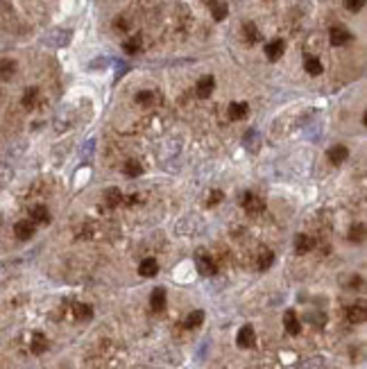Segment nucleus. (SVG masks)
Instances as JSON below:
<instances>
[{
  "label": "nucleus",
  "mask_w": 367,
  "mask_h": 369,
  "mask_svg": "<svg viewBox=\"0 0 367 369\" xmlns=\"http://www.w3.org/2000/svg\"><path fill=\"white\" fill-rule=\"evenodd\" d=\"M70 39H72V32H70V30L57 28V30H50V32L45 34L43 41L48 43V46H52V48H66L68 43H70Z\"/></svg>",
  "instance_id": "nucleus-1"
},
{
  "label": "nucleus",
  "mask_w": 367,
  "mask_h": 369,
  "mask_svg": "<svg viewBox=\"0 0 367 369\" xmlns=\"http://www.w3.org/2000/svg\"><path fill=\"white\" fill-rule=\"evenodd\" d=\"M195 265H197V272L202 274V276H213V274L217 272L215 260H213L211 254H206V251H197V254H195Z\"/></svg>",
  "instance_id": "nucleus-2"
},
{
  "label": "nucleus",
  "mask_w": 367,
  "mask_h": 369,
  "mask_svg": "<svg viewBox=\"0 0 367 369\" xmlns=\"http://www.w3.org/2000/svg\"><path fill=\"white\" fill-rule=\"evenodd\" d=\"M240 202H243V209L247 211L249 215H258L263 209H265V204L261 202V197H256L252 191H245L243 193V200H240Z\"/></svg>",
  "instance_id": "nucleus-3"
},
{
  "label": "nucleus",
  "mask_w": 367,
  "mask_h": 369,
  "mask_svg": "<svg viewBox=\"0 0 367 369\" xmlns=\"http://www.w3.org/2000/svg\"><path fill=\"white\" fill-rule=\"evenodd\" d=\"M236 344H238L240 349H252V346L256 344V331H254V326L245 324L238 331V335H236Z\"/></svg>",
  "instance_id": "nucleus-4"
},
{
  "label": "nucleus",
  "mask_w": 367,
  "mask_h": 369,
  "mask_svg": "<svg viewBox=\"0 0 367 369\" xmlns=\"http://www.w3.org/2000/svg\"><path fill=\"white\" fill-rule=\"evenodd\" d=\"M36 231V224L32 220H21V222L14 224V233H16L18 240H30Z\"/></svg>",
  "instance_id": "nucleus-5"
},
{
  "label": "nucleus",
  "mask_w": 367,
  "mask_h": 369,
  "mask_svg": "<svg viewBox=\"0 0 367 369\" xmlns=\"http://www.w3.org/2000/svg\"><path fill=\"white\" fill-rule=\"evenodd\" d=\"M213 88H215V79H213L211 75H204V77H199V82L195 84V93H197V98H202V100L211 98Z\"/></svg>",
  "instance_id": "nucleus-6"
},
{
  "label": "nucleus",
  "mask_w": 367,
  "mask_h": 369,
  "mask_svg": "<svg viewBox=\"0 0 367 369\" xmlns=\"http://www.w3.org/2000/svg\"><path fill=\"white\" fill-rule=\"evenodd\" d=\"M329 41H331V46H344V43L351 41V32H349L347 28H342V25L331 28L329 30Z\"/></svg>",
  "instance_id": "nucleus-7"
},
{
  "label": "nucleus",
  "mask_w": 367,
  "mask_h": 369,
  "mask_svg": "<svg viewBox=\"0 0 367 369\" xmlns=\"http://www.w3.org/2000/svg\"><path fill=\"white\" fill-rule=\"evenodd\" d=\"M283 326H285V331H288L290 335H299V333H302V322H299L297 313H295L292 308H288L283 313Z\"/></svg>",
  "instance_id": "nucleus-8"
},
{
  "label": "nucleus",
  "mask_w": 367,
  "mask_h": 369,
  "mask_svg": "<svg viewBox=\"0 0 367 369\" xmlns=\"http://www.w3.org/2000/svg\"><path fill=\"white\" fill-rule=\"evenodd\" d=\"M347 319L351 324H362L367 319V308H365V304L362 301H358V304H353V306H349L347 308Z\"/></svg>",
  "instance_id": "nucleus-9"
},
{
  "label": "nucleus",
  "mask_w": 367,
  "mask_h": 369,
  "mask_svg": "<svg viewBox=\"0 0 367 369\" xmlns=\"http://www.w3.org/2000/svg\"><path fill=\"white\" fill-rule=\"evenodd\" d=\"M227 114H229V120H234V123L245 120L249 116V105H247V102H231Z\"/></svg>",
  "instance_id": "nucleus-10"
},
{
  "label": "nucleus",
  "mask_w": 367,
  "mask_h": 369,
  "mask_svg": "<svg viewBox=\"0 0 367 369\" xmlns=\"http://www.w3.org/2000/svg\"><path fill=\"white\" fill-rule=\"evenodd\" d=\"M283 50H285L283 39H274V41H270L265 46V57L270 61H276V59H281V57H283Z\"/></svg>",
  "instance_id": "nucleus-11"
},
{
  "label": "nucleus",
  "mask_w": 367,
  "mask_h": 369,
  "mask_svg": "<svg viewBox=\"0 0 367 369\" xmlns=\"http://www.w3.org/2000/svg\"><path fill=\"white\" fill-rule=\"evenodd\" d=\"M326 156H329V161L333 165H342L344 161H347V156H349V150L344 145H333V147H329Z\"/></svg>",
  "instance_id": "nucleus-12"
},
{
  "label": "nucleus",
  "mask_w": 367,
  "mask_h": 369,
  "mask_svg": "<svg viewBox=\"0 0 367 369\" xmlns=\"http://www.w3.org/2000/svg\"><path fill=\"white\" fill-rule=\"evenodd\" d=\"M243 145L247 152H252V154H256L258 147H261V136H258L256 129H249L247 134L243 136Z\"/></svg>",
  "instance_id": "nucleus-13"
},
{
  "label": "nucleus",
  "mask_w": 367,
  "mask_h": 369,
  "mask_svg": "<svg viewBox=\"0 0 367 369\" xmlns=\"http://www.w3.org/2000/svg\"><path fill=\"white\" fill-rule=\"evenodd\" d=\"M138 274H140V276H145V279L157 276V274H159V263H157V258H145V260H140Z\"/></svg>",
  "instance_id": "nucleus-14"
},
{
  "label": "nucleus",
  "mask_w": 367,
  "mask_h": 369,
  "mask_svg": "<svg viewBox=\"0 0 367 369\" xmlns=\"http://www.w3.org/2000/svg\"><path fill=\"white\" fill-rule=\"evenodd\" d=\"M313 247H315V240H313L308 233H299V236L295 238V251H297V254H308Z\"/></svg>",
  "instance_id": "nucleus-15"
},
{
  "label": "nucleus",
  "mask_w": 367,
  "mask_h": 369,
  "mask_svg": "<svg viewBox=\"0 0 367 369\" xmlns=\"http://www.w3.org/2000/svg\"><path fill=\"white\" fill-rule=\"evenodd\" d=\"M30 220H32L34 224H48V222H50V211H48V206H43V204L34 206V209L30 211Z\"/></svg>",
  "instance_id": "nucleus-16"
},
{
  "label": "nucleus",
  "mask_w": 367,
  "mask_h": 369,
  "mask_svg": "<svg viewBox=\"0 0 367 369\" xmlns=\"http://www.w3.org/2000/svg\"><path fill=\"white\" fill-rule=\"evenodd\" d=\"M150 306H152V310L166 308V288H154L150 295Z\"/></svg>",
  "instance_id": "nucleus-17"
},
{
  "label": "nucleus",
  "mask_w": 367,
  "mask_h": 369,
  "mask_svg": "<svg viewBox=\"0 0 367 369\" xmlns=\"http://www.w3.org/2000/svg\"><path fill=\"white\" fill-rule=\"evenodd\" d=\"M208 10H211V14L215 21H225L227 14H229V7H227L222 0H208Z\"/></svg>",
  "instance_id": "nucleus-18"
},
{
  "label": "nucleus",
  "mask_w": 367,
  "mask_h": 369,
  "mask_svg": "<svg viewBox=\"0 0 367 369\" xmlns=\"http://www.w3.org/2000/svg\"><path fill=\"white\" fill-rule=\"evenodd\" d=\"M16 75V61L14 59H3L0 61V82H9Z\"/></svg>",
  "instance_id": "nucleus-19"
},
{
  "label": "nucleus",
  "mask_w": 367,
  "mask_h": 369,
  "mask_svg": "<svg viewBox=\"0 0 367 369\" xmlns=\"http://www.w3.org/2000/svg\"><path fill=\"white\" fill-rule=\"evenodd\" d=\"M72 315H75V319H80V322H89V319L93 317V308H91L89 304H75Z\"/></svg>",
  "instance_id": "nucleus-20"
},
{
  "label": "nucleus",
  "mask_w": 367,
  "mask_h": 369,
  "mask_svg": "<svg viewBox=\"0 0 367 369\" xmlns=\"http://www.w3.org/2000/svg\"><path fill=\"white\" fill-rule=\"evenodd\" d=\"M125 200L120 193V188H109L107 193H104V202H107V206H111V209H116V206H120V202Z\"/></svg>",
  "instance_id": "nucleus-21"
},
{
  "label": "nucleus",
  "mask_w": 367,
  "mask_h": 369,
  "mask_svg": "<svg viewBox=\"0 0 367 369\" xmlns=\"http://www.w3.org/2000/svg\"><path fill=\"white\" fill-rule=\"evenodd\" d=\"M304 68H306L308 75H322L324 66H322V61L317 59V57H306V61H304Z\"/></svg>",
  "instance_id": "nucleus-22"
},
{
  "label": "nucleus",
  "mask_w": 367,
  "mask_h": 369,
  "mask_svg": "<svg viewBox=\"0 0 367 369\" xmlns=\"http://www.w3.org/2000/svg\"><path fill=\"white\" fill-rule=\"evenodd\" d=\"M122 170H125V174H127V177H131V179L143 174V165H140L136 159H127L125 161V168H122Z\"/></svg>",
  "instance_id": "nucleus-23"
},
{
  "label": "nucleus",
  "mask_w": 367,
  "mask_h": 369,
  "mask_svg": "<svg viewBox=\"0 0 367 369\" xmlns=\"http://www.w3.org/2000/svg\"><path fill=\"white\" fill-rule=\"evenodd\" d=\"M202 322H204V313L202 310H193V313L186 315L184 326L186 328H197V326H202Z\"/></svg>",
  "instance_id": "nucleus-24"
},
{
  "label": "nucleus",
  "mask_w": 367,
  "mask_h": 369,
  "mask_svg": "<svg viewBox=\"0 0 367 369\" xmlns=\"http://www.w3.org/2000/svg\"><path fill=\"white\" fill-rule=\"evenodd\" d=\"M30 349H32V353H36V355H39V353H43V351L48 349V340H45V335H43V333H34V337H32V346H30Z\"/></svg>",
  "instance_id": "nucleus-25"
},
{
  "label": "nucleus",
  "mask_w": 367,
  "mask_h": 369,
  "mask_svg": "<svg viewBox=\"0 0 367 369\" xmlns=\"http://www.w3.org/2000/svg\"><path fill=\"white\" fill-rule=\"evenodd\" d=\"M36 100H39V88H27L25 93H23V107L25 109H34L36 107Z\"/></svg>",
  "instance_id": "nucleus-26"
},
{
  "label": "nucleus",
  "mask_w": 367,
  "mask_h": 369,
  "mask_svg": "<svg viewBox=\"0 0 367 369\" xmlns=\"http://www.w3.org/2000/svg\"><path fill=\"white\" fill-rule=\"evenodd\" d=\"M347 238H349L351 242H362V240H365V224H362V222L353 224V227L349 229Z\"/></svg>",
  "instance_id": "nucleus-27"
},
{
  "label": "nucleus",
  "mask_w": 367,
  "mask_h": 369,
  "mask_svg": "<svg viewBox=\"0 0 367 369\" xmlns=\"http://www.w3.org/2000/svg\"><path fill=\"white\" fill-rule=\"evenodd\" d=\"M243 34H245V39H247L249 43H258V41H261V32L256 30V25H254V23H245L243 25Z\"/></svg>",
  "instance_id": "nucleus-28"
},
{
  "label": "nucleus",
  "mask_w": 367,
  "mask_h": 369,
  "mask_svg": "<svg viewBox=\"0 0 367 369\" xmlns=\"http://www.w3.org/2000/svg\"><path fill=\"white\" fill-rule=\"evenodd\" d=\"M272 263H274V254H272V249H263L261 256H258V269H270Z\"/></svg>",
  "instance_id": "nucleus-29"
},
{
  "label": "nucleus",
  "mask_w": 367,
  "mask_h": 369,
  "mask_svg": "<svg viewBox=\"0 0 367 369\" xmlns=\"http://www.w3.org/2000/svg\"><path fill=\"white\" fill-rule=\"evenodd\" d=\"M12 179H14V170L9 168L7 163H0V191H3L5 186H9Z\"/></svg>",
  "instance_id": "nucleus-30"
},
{
  "label": "nucleus",
  "mask_w": 367,
  "mask_h": 369,
  "mask_svg": "<svg viewBox=\"0 0 367 369\" xmlns=\"http://www.w3.org/2000/svg\"><path fill=\"white\" fill-rule=\"evenodd\" d=\"M138 105H143V107H150V105H154L157 102V93H152V91H140V93H136V98H134Z\"/></svg>",
  "instance_id": "nucleus-31"
},
{
  "label": "nucleus",
  "mask_w": 367,
  "mask_h": 369,
  "mask_svg": "<svg viewBox=\"0 0 367 369\" xmlns=\"http://www.w3.org/2000/svg\"><path fill=\"white\" fill-rule=\"evenodd\" d=\"M302 369H324V358H322V355L308 358L306 362H302Z\"/></svg>",
  "instance_id": "nucleus-32"
},
{
  "label": "nucleus",
  "mask_w": 367,
  "mask_h": 369,
  "mask_svg": "<svg viewBox=\"0 0 367 369\" xmlns=\"http://www.w3.org/2000/svg\"><path fill=\"white\" fill-rule=\"evenodd\" d=\"M125 52L127 55H136L138 52V48H140V41H138V37H134V39H129V41H125Z\"/></svg>",
  "instance_id": "nucleus-33"
},
{
  "label": "nucleus",
  "mask_w": 367,
  "mask_h": 369,
  "mask_svg": "<svg viewBox=\"0 0 367 369\" xmlns=\"http://www.w3.org/2000/svg\"><path fill=\"white\" fill-rule=\"evenodd\" d=\"M222 200H225V193H222V191H213L211 195H208L206 204H208V206H215V204H220Z\"/></svg>",
  "instance_id": "nucleus-34"
},
{
  "label": "nucleus",
  "mask_w": 367,
  "mask_h": 369,
  "mask_svg": "<svg viewBox=\"0 0 367 369\" xmlns=\"http://www.w3.org/2000/svg\"><path fill=\"white\" fill-rule=\"evenodd\" d=\"M362 5H365V0H344V7L349 12H360Z\"/></svg>",
  "instance_id": "nucleus-35"
},
{
  "label": "nucleus",
  "mask_w": 367,
  "mask_h": 369,
  "mask_svg": "<svg viewBox=\"0 0 367 369\" xmlns=\"http://www.w3.org/2000/svg\"><path fill=\"white\" fill-rule=\"evenodd\" d=\"M127 28H129V25H127V21L120 19V16L113 21V30H116V32H127Z\"/></svg>",
  "instance_id": "nucleus-36"
},
{
  "label": "nucleus",
  "mask_w": 367,
  "mask_h": 369,
  "mask_svg": "<svg viewBox=\"0 0 367 369\" xmlns=\"http://www.w3.org/2000/svg\"><path fill=\"white\" fill-rule=\"evenodd\" d=\"M93 147H95V138H89L86 147H82V156H84V159H89V156L93 154Z\"/></svg>",
  "instance_id": "nucleus-37"
}]
</instances>
